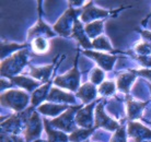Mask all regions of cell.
<instances>
[{
    "label": "cell",
    "instance_id": "9c48e42d",
    "mask_svg": "<svg viewBox=\"0 0 151 142\" xmlns=\"http://www.w3.org/2000/svg\"><path fill=\"white\" fill-rule=\"evenodd\" d=\"M95 95V89L93 84L91 83H87L82 85V87L80 89V91L78 92V96L80 98H82L83 102H89L90 100H92Z\"/></svg>",
    "mask_w": 151,
    "mask_h": 142
},
{
    "label": "cell",
    "instance_id": "8992f818",
    "mask_svg": "<svg viewBox=\"0 0 151 142\" xmlns=\"http://www.w3.org/2000/svg\"><path fill=\"white\" fill-rule=\"evenodd\" d=\"M86 55L88 56H93V58L96 59L99 64L101 65V67H103L105 70H111L112 66H113L114 61L116 60V57L114 56H107V55H103V54H98V52H84Z\"/></svg>",
    "mask_w": 151,
    "mask_h": 142
},
{
    "label": "cell",
    "instance_id": "6da1fadb",
    "mask_svg": "<svg viewBox=\"0 0 151 142\" xmlns=\"http://www.w3.org/2000/svg\"><path fill=\"white\" fill-rule=\"evenodd\" d=\"M10 104H8L7 106L13 107L17 110H21L23 108L27 102V95L25 93H22L21 91H9L7 93H4L1 95V103L4 102L11 101Z\"/></svg>",
    "mask_w": 151,
    "mask_h": 142
},
{
    "label": "cell",
    "instance_id": "ffe728a7",
    "mask_svg": "<svg viewBox=\"0 0 151 142\" xmlns=\"http://www.w3.org/2000/svg\"><path fill=\"white\" fill-rule=\"evenodd\" d=\"M101 30H102V22L101 21H98V22L95 23H91V24L87 25V27H86V31H87V33L90 36H94L95 34L100 33Z\"/></svg>",
    "mask_w": 151,
    "mask_h": 142
},
{
    "label": "cell",
    "instance_id": "44dd1931",
    "mask_svg": "<svg viewBox=\"0 0 151 142\" xmlns=\"http://www.w3.org/2000/svg\"><path fill=\"white\" fill-rule=\"evenodd\" d=\"M93 47L95 48H100V49H107V50H112V47L109 44V42L105 37H98L96 39H94L93 44H92Z\"/></svg>",
    "mask_w": 151,
    "mask_h": 142
},
{
    "label": "cell",
    "instance_id": "5b68a950",
    "mask_svg": "<svg viewBox=\"0 0 151 142\" xmlns=\"http://www.w3.org/2000/svg\"><path fill=\"white\" fill-rule=\"evenodd\" d=\"M128 133L132 138L136 139V142H140L144 138L151 137V131L145 126L137 123H129Z\"/></svg>",
    "mask_w": 151,
    "mask_h": 142
},
{
    "label": "cell",
    "instance_id": "4316f807",
    "mask_svg": "<svg viewBox=\"0 0 151 142\" xmlns=\"http://www.w3.org/2000/svg\"><path fill=\"white\" fill-rule=\"evenodd\" d=\"M138 73H140L141 75H145V77H147L151 80V70H140V71H137Z\"/></svg>",
    "mask_w": 151,
    "mask_h": 142
},
{
    "label": "cell",
    "instance_id": "7a4b0ae2",
    "mask_svg": "<svg viewBox=\"0 0 151 142\" xmlns=\"http://www.w3.org/2000/svg\"><path fill=\"white\" fill-rule=\"evenodd\" d=\"M78 83H79V72H78L76 65L71 71H69L68 73L64 75L63 77H58L55 80V84L67 87L69 90H76Z\"/></svg>",
    "mask_w": 151,
    "mask_h": 142
},
{
    "label": "cell",
    "instance_id": "e0dca14e",
    "mask_svg": "<svg viewBox=\"0 0 151 142\" xmlns=\"http://www.w3.org/2000/svg\"><path fill=\"white\" fill-rule=\"evenodd\" d=\"M32 47H33V49L36 52L42 54V52H45L47 50V48H48V43L44 38L38 37L33 39V42H32Z\"/></svg>",
    "mask_w": 151,
    "mask_h": 142
},
{
    "label": "cell",
    "instance_id": "7c38bea8",
    "mask_svg": "<svg viewBox=\"0 0 151 142\" xmlns=\"http://www.w3.org/2000/svg\"><path fill=\"white\" fill-rule=\"evenodd\" d=\"M10 80L12 82H14L15 84H18L20 86L25 87L27 90H32L33 87L38 85L37 82H35L33 80H30L29 78H24V77H10Z\"/></svg>",
    "mask_w": 151,
    "mask_h": 142
},
{
    "label": "cell",
    "instance_id": "8fae6325",
    "mask_svg": "<svg viewBox=\"0 0 151 142\" xmlns=\"http://www.w3.org/2000/svg\"><path fill=\"white\" fill-rule=\"evenodd\" d=\"M47 100L49 101H66V102H73V96H72L71 94H68V93H64V92H61V91L57 90V89H53L50 94H49V96L47 97Z\"/></svg>",
    "mask_w": 151,
    "mask_h": 142
},
{
    "label": "cell",
    "instance_id": "9a60e30c",
    "mask_svg": "<svg viewBox=\"0 0 151 142\" xmlns=\"http://www.w3.org/2000/svg\"><path fill=\"white\" fill-rule=\"evenodd\" d=\"M135 79V75H130V73H123L122 75L118 77V81H117V86L121 90L125 91L126 93L128 92V87L130 85V83L132 82V80Z\"/></svg>",
    "mask_w": 151,
    "mask_h": 142
},
{
    "label": "cell",
    "instance_id": "52a82bcc",
    "mask_svg": "<svg viewBox=\"0 0 151 142\" xmlns=\"http://www.w3.org/2000/svg\"><path fill=\"white\" fill-rule=\"evenodd\" d=\"M41 130V125H40V118H38L37 114L34 113L33 116L29 119V125H27V139L31 140V139L35 137L36 135L40 133Z\"/></svg>",
    "mask_w": 151,
    "mask_h": 142
},
{
    "label": "cell",
    "instance_id": "3957f363",
    "mask_svg": "<svg viewBox=\"0 0 151 142\" xmlns=\"http://www.w3.org/2000/svg\"><path fill=\"white\" fill-rule=\"evenodd\" d=\"M77 108H79V107H70V108H68V110L65 113L64 115H61L59 118H56L53 121H50V123L55 125L56 127L60 128V129H64L65 128V130L75 129L73 128V123H72V119L70 117H71L72 113H75V110Z\"/></svg>",
    "mask_w": 151,
    "mask_h": 142
},
{
    "label": "cell",
    "instance_id": "7402d4cb",
    "mask_svg": "<svg viewBox=\"0 0 151 142\" xmlns=\"http://www.w3.org/2000/svg\"><path fill=\"white\" fill-rule=\"evenodd\" d=\"M115 90V84L113 82H104L99 87V92L103 95H110Z\"/></svg>",
    "mask_w": 151,
    "mask_h": 142
},
{
    "label": "cell",
    "instance_id": "603a6c76",
    "mask_svg": "<svg viewBox=\"0 0 151 142\" xmlns=\"http://www.w3.org/2000/svg\"><path fill=\"white\" fill-rule=\"evenodd\" d=\"M48 85H49V84H46V85H44L43 87H42L41 90H38V91H36V92H35L34 95H33V98H32V103H33V104L35 105L36 103H38L42 97L45 95V91L47 90Z\"/></svg>",
    "mask_w": 151,
    "mask_h": 142
},
{
    "label": "cell",
    "instance_id": "ac0fdd59",
    "mask_svg": "<svg viewBox=\"0 0 151 142\" xmlns=\"http://www.w3.org/2000/svg\"><path fill=\"white\" fill-rule=\"evenodd\" d=\"M92 131H93V128L92 129H76L71 133L69 139H70V141H73V142L81 141V139L87 138Z\"/></svg>",
    "mask_w": 151,
    "mask_h": 142
},
{
    "label": "cell",
    "instance_id": "cb8c5ba5",
    "mask_svg": "<svg viewBox=\"0 0 151 142\" xmlns=\"http://www.w3.org/2000/svg\"><path fill=\"white\" fill-rule=\"evenodd\" d=\"M111 142H126V139H125V129H124V128L122 127L116 131V133L113 136V138H112Z\"/></svg>",
    "mask_w": 151,
    "mask_h": 142
},
{
    "label": "cell",
    "instance_id": "ba28073f",
    "mask_svg": "<svg viewBox=\"0 0 151 142\" xmlns=\"http://www.w3.org/2000/svg\"><path fill=\"white\" fill-rule=\"evenodd\" d=\"M72 36L78 38V41L80 42V44L83 47H86V48H90L91 47L90 42L88 41L87 37L83 34L82 27H81V24H80L79 21H75V24H73V27H72Z\"/></svg>",
    "mask_w": 151,
    "mask_h": 142
},
{
    "label": "cell",
    "instance_id": "2e32d148",
    "mask_svg": "<svg viewBox=\"0 0 151 142\" xmlns=\"http://www.w3.org/2000/svg\"><path fill=\"white\" fill-rule=\"evenodd\" d=\"M46 123V130L48 132V142H66L67 141V137L64 133H59V132H55L53 131L48 126V121H45Z\"/></svg>",
    "mask_w": 151,
    "mask_h": 142
},
{
    "label": "cell",
    "instance_id": "277c9868",
    "mask_svg": "<svg viewBox=\"0 0 151 142\" xmlns=\"http://www.w3.org/2000/svg\"><path fill=\"white\" fill-rule=\"evenodd\" d=\"M96 127H105L110 130H115L118 128L117 123L107 117L103 110V103L98 105L96 107Z\"/></svg>",
    "mask_w": 151,
    "mask_h": 142
},
{
    "label": "cell",
    "instance_id": "30bf717a",
    "mask_svg": "<svg viewBox=\"0 0 151 142\" xmlns=\"http://www.w3.org/2000/svg\"><path fill=\"white\" fill-rule=\"evenodd\" d=\"M36 34H38V35H48V36H52V35H54V33L52 32V31L49 30V27L47 25H45L44 23L42 22L41 20L37 22V24L32 29V30H30V33H29V37H33V36H35Z\"/></svg>",
    "mask_w": 151,
    "mask_h": 142
},
{
    "label": "cell",
    "instance_id": "d6986e66",
    "mask_svg": "<svg viewBox=\"0 0 151 142\" xmlns=\"http://www.w3.org/2000/svg\"><path fill=\"white\" fill-rule=\"evenodd\" d=\"M127 101H128V114L129 117H135L139 113L140 109H142L146 103H137V102L132 101L129 97H127Z\"/></svg>",
    "mask_w": 151,
    "mask_h": 142
},
{
    "label": "cell",
    "instance_id": "d4e9b609",
    "mask_svg": "<svg viewBox=\"0 0 151 142\" xmlns=\"http://www.w3.org/2000/svg\"><path fill=\"white\" fill-rule=\"evenodd\" d=\"M136 50L139 54H142V56L144 55H147V54H150L151 52V44H148V43H142V44H140L136 47Z\"/></svg>",
    "mask_w": 151,
    "mask_h": 142
},
{
    "label": "cell",
    "instance_id": "484cf974",
    "mask_svg": "<svg viewBox=\"0 0 151 142\" xmlns=\"http://www.w3.org/2000/svg\"><path fill=\"white\" fill-rule=\"evenodd\" d=\"M103 78V72L100 69H95L93 71V75H91V81L93 83H99Z\"/></svg>",
    "mask_w": 151,
    "mask_h": 142
},
{
    "label": "cell",
    "instance_id": "4fadbf2b",
    "mask_svg": "<svg viewBox=\"0 0 151 142\" xmlns=\"http://www.w3.org/2000/svg\"><path fill=\"white\" fill-rule=\"evenodd\" d=\"M53 69V65H49L47 67L43 68H34L32 67V71H31V75L37 78L38 80H46L49 77V73Z\"/></svg>",
    "mask_w": 151,
    "mask_h": 142
},
{
    "label": "cell",
    "instance_id": "5bb4252c",
    "mask_svg": "<svg viewBox=\"0 0 151 142\" xmlns=\"http://www.w3.org/2000/svg\"><path fill=\"white\" fill-rule=\"evenodd\" d=\"M92 107H93V104H91L89 107L81 109L79 112V115L77 117L79 125H82V126H90L91 125V108Z\"/></svg>",
    "mask_w": 151,
    "mask_h": 142
}]
</instances>
